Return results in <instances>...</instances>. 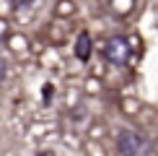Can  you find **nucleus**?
I'll return each mask as SVG.
<instances>
[{
  "label": "nucleus",
  "instance_id": "1",
  "mask_svg": "<svg viewBox=\"0 0 158 156\" xmlns=\"http://www.w3.org/2000/svg\"><path fill=\"white\" fill-rule=\"evenodd\" d=\"M143 135L135 133V130H122L119 135H117V151L122 156H137L143 151Z\"/></svg>",
  "mask_w": 158,
  "mask_h": 156
},
{
  "label": "nucleus",
  "instance_id": "2",
  "mask_svg": "<svg viewBox=\"0 0 158 156\" xmlns=\"http://www.w3.org/2000/svg\"><path fill=\"white\" fill-rule=\"evenodd\" d=\"M104 55H106L109 63L114 65H124L130 57V47H127V39L124 37H111L106 42V47H104Z\"/></svg>",
  "mask_w": 158,
  "mask_h": 156
},
{
  "label": "nucleus",
  "instance_id": "3",
  "mask_svg": "<svg viewBox=\"0 0 158 156\" xmlns=\"http://www.w3.org/2000/svg\"><path fill=\"white\" fill-rule=\"evenodd\" d=\"M75 57L81 63H85L91 57V34H88V31H81L78 39H75Z\"/></svg>",
  "mask_w": 158,
  "mask_h": 156
},
{
  "label": "nucleus",
  "instance_id": "4",
  "mask_svg": "<svg viewBox=\"0 0 158 156\" xmlns=\"http://www.w3.org/2000/svg\"><path fill=\"white\" fill-rule=\"evenodd\" d=\"M3 78H5V63L0 60V83H3Z\"/></svg>",
  "mask_w": 158,
  "mask_h": 156
},
{
  "label": "nucleus",
  "instance_id": "5",
  "mask_svg": "<svg viewBox=\"0 0 158 156\" xmlns=\"http://www.w3.org/2000/svg\"><path fill=\"white\" fill-rule=\"evenodd\" d=\"M39 156H49V154H39Z\"/></svg>",
  "mask_w": 158,
  "mask_h": 156
}]
</instances>
